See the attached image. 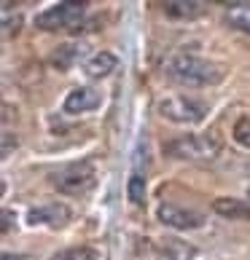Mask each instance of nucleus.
I'll return each mask as SVG.
<instances>
[{"label": "nucleus", "mask_w": 250, "mask_h": 260, "mask_svg": "<svg viewBox=\"0 0 250 260\" xmlns=\"http://www.w3.org/2000/svg\"><path fill=\"white\" fill-rule=\"evenodd\" d=\"M164 73L170 81L180 86H191V89H207V86H218L226 78V67L220 62L205 59L197 54L178 51L164 62Z\"/></svg>", "instance_id": "nucleus-1"}, {"label": "nucleus", "mask_w": 250, "mask_h": 260, "mask_svg": "<svg viewBox=\"0 0 250 260\" xmlns=\"http://www.w3.org/2000/svg\"><path fill=\"white\" fill-rule=\"evenodd\" d=\"M73 212L70 207L51 201V204H38L27 209V223L30 225H49V228H62L65 223H70Z\"/></svg>", "instance_id": "nucleus-7"}, {"label": "nucleus", "mask_w": 250, "mask_h": 260, "mask_svg": "<svg viewBox=\"0 0 250 260\" xmlns=\"http://www.w3.org/2000/svg\"><path fill=\"white\" fill-rule=\"evenodd\" d=\"M213 212L220 217H226V220H250V201L220 196L213 201Z\"/></svg>", "instance_id": "nucleus-11"}, {"label": "nucleus", "mask_w": 250, "mask_h": 260, "mask_svg": "<svg viewBox=\"0 0 250 260\" xmlns=\"http://www.w3.org/2000/svg\"><path fill=\"white\" fill-rule=\"evenodd\" d=\"M16 145H19L16 134L3 132V158H6V156H11V150H16Z\"/></svg>", "instance_id": "nucleus-18"}, {"label": "nucleus", "mask_w": 250, "mask_h": 260, "mask_svg": "<svg viewBox=\"0 0 250 260\" xmlns=\"http://www.w3.org/2000/svg\"><path fill=\"white\" fill-rule=\"evenodd\" d=\"M226 24L250 35V3H229L226 6Z\"/></svg>", "instance_id": "nucleus-13"}, {"label": "nucleus", "mask_w": 250, "mask_h": 260, "mask_svg": "<svg viewBox=\"0 0 250 260\" xmlns=\"http://www.w3.org/2000/svg\"><path fill=\"white\" fill-rule=\"evenodd\" d=\"M3 260H24L22 255H11V252H3Z\"/></svg>", "instance_id": "nucleus-20"}, {"label": "nucleus", "mask_w": 250, "mask_h": 260, "mask_svg": "<svg viewBox=\"0 0 250 260\" xmlns=\"http://www.w3.org/2000/svg\"><path fill=\"white\" fill-rule=\"evenodd\" d=\"M232 137L237 145H242L250 150V115H239L234 121V129H232Z\"/></svg>", "instance_id": "nucleus-16"}, {"label": "nucleus", "mask_w": 250, "mask_h": 260, "mask_svg": "<svg viewBox=\"0 0 250 260\" xmlns=\"http://www.w3.org/2000/svg\"><path fill=\"white\" fill-rule=\"evenodd\" d=\"M84 14H86V3H54L35 16V27L43 32H62L78 24Z\"/></svg>", "instance_id": "nucleus-5"}, {"label": "nucleus", "mask_w": 250, "mask_h": 260, "mask_svg": "<svg viewBox=\"0 0 250 260\" xmlns=\"http://www.w3.org/2000/svg\"><path fill=\"white\" fill-rule=\"evenodd\" d=\"M127 196H129L132 204H143V201H146V180H143L140 172H134V175L129 177V182H127Z\"/></svg>", "instance_id": "nucleus-15"}, {"label": "nucleus", "mask_w": 250, "mask_h": 260, "mask_svg": "<svg viewBox=\"0 0 250 260\" xmlns=\"http://www.w3.org/2000/svg\"><path fill=\"white\" fill-rule=\"evenodd\" d=\"M156 217L161 225L175 228V231H197L205 225V215L202 212L188 209V207H178L172 201H161L156 207Z\"/></svg>", "instance_id": "nucleus-6"}, {"label": "nucleus", "mask_w": 250, "mask_h": 260, "mask_svg": "<svg viewBox=\"0 0 250 260\" xmlns=\"http://www.w3.org/2000/svg\"><path fill=\"white\" fill-rule=\"evenodd\" d=\"M247 196H250V188H247Z\"/></svg>", "instance_id": "nucleus-21"}, {"label": "nucleus", "mask_w": 250, "mask_h": 260, "mask_svg": "<svg viewBox=\"0 0 250 260\" xmlns=\"http://www.w3.org/2000/svg\"><path fill=\"white\" fill-rule=\"evenodd\" d=\"M100 105H102V97H100L97 89H92V86H78V89H73L65 97V113L78 115V113L97 110Z\"/></svg>", "instance_id": "nucleus-8"}, {"label": "nucleus", "mask_w": 250, "mask_h": 260, "mask_svg": "<svg viewBox=\"0 0 250 260\" xmlns=\"http://www.w3.org/2000/svg\"><path fill=\"white\" fill-rule=\"evenodd\" d=\"M116 64H119V59L110 51H94L92 56L84 59V73L89 75V78H108V75L116 70Z\"/></svg>", "instance_id": "nucleus-9"}, {"label": "nucleus", "mask_w": 250, "mask_h": 260, "mask_svg": "<svg viewBox=\"0 0 250 260\" xmlns=\"http://www.w3.org/2000/svg\"><path fill=\"white\" fill-rule=\"evenodd\" d=\"M49 182L54 190H60L65 196H84L89 193L97 182V169L92 161H75V164H65L57 172L49 175Z\"/></svg>", "instance_id": "nucleus-2"}, {"label": "nucleus", "mask_w": 250, "mask_h": 260, "mask_svg": "<svg viewBox=\"0 0 250 260\" xmlns=\"http://www.w3.org/2000/svg\"><path fill=\"white\" fill-rule=\"evenodd\" d=\"M159 113L161 118H167L172 123H186V126H194L202 123L207 115V105L199 102L194 97H186V94H172L159 102Z\"/></svg>", "instance_id": "nucleus-4"}, {"label": "nucleus", "mask_w": 250, "mask_h": 260, "mask_svg": "<svg viewBox=\"0 0 250 260\" xmlns=\"http://www.w3.org/2000/svg\"><path fill=\"white\" fill-rule=\"evenodd\" d=\"M205 3H199V0H167V3H161V11H164V16L170 19H186V22H191V19H197L205 14Z\"/></svg>", "instance_id": "nucleus-10"}, {"label": "nucleus", "mask_w": 250, "mask_h": 260, "mask_svg": "<svg viewBox=\"0 0 250 260\" xmlns=\"http://www.w3.org/2000/svg\"><path fill=\"white\" fill-rule=\"evenodd\" d=\"M164 156L175 161H215L220 156V142L210 134H183L167 142Z\"/></svg>", "instance_id": "nucleus-3"}, {"label": "nucleus", "mask_w": 250, "mask_h": 260, "mask_svg": "<svg viewBox=\"0 0 250 260\" xmlns=\"http://www.w3.org/2000/svg\"><path fill=\"white\" fill-rule=\"evenodd\" d=\"M49 260H97V252L89 247H65L60 252H54Z\"/></svg>", "instance_id": "nucleus-14"}, {"label": "nucleus", "mask_w": 250, "mask_h": 260, "mask_svg": "<svg viewBox=\"0 0 250 260\" xmlns=\"http://www.w3.org/2000/svg\"><path fill=\"white\" fill-rule=\"evenodd\" d=\"M159 247H161V255L167 260H194L197 257V247L183 242V239H178V236H164L159 242Z\"/></svg>", "instance_id": "nucleus-12"}, {"label": "nucleus", "mask_w": 250, "mask_h": 260, "mask_svg": "<svg viewBox=\"0 0 250 260\" xmlns=\"http://www.w3.org/2000/svg\"><path fill=\"white\" fill-rule=\"evenodd\" d=\"M78 56H81V46H62V49H57V54H54V64L65 70V67H70Z\"/></svg>", "instance_id": "nucleus-17"}, {"label": "nucleus", "mask_w": 250, "mask_h": 260, "mask_svg": "<svg viewBox=\"0 0 250 260\" xmlns=\"http://www.w3.org/2000/svg\"><path fill=\"white\" fill-rule=\"evenodd\" d=\"M14 223H16V220H14V215H11L8 209H3V225H0V231H3V234H8Z\"/></svg>", "instance_id": "nucleus-19"}]
</instances>
